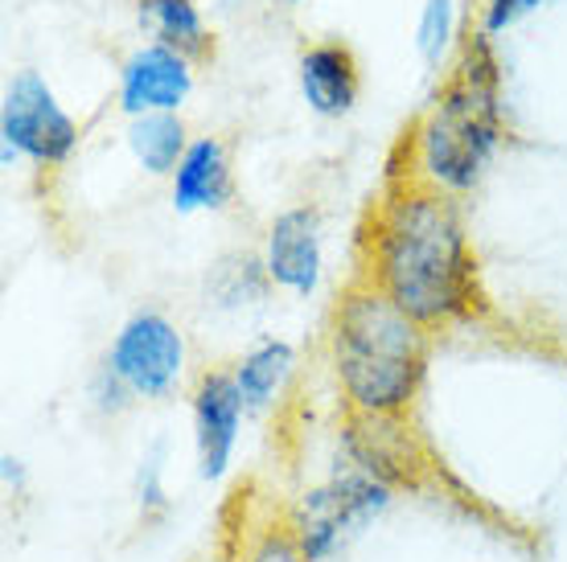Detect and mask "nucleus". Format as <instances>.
Returning <instances> with one entry per match:
<instances>
[{
  "instance_id": "nucleus-1",
  "label": "nucleus",
  "mask_w": 567,
  "mask_h": 562,
  "mask_svg": "<svg viewBox=\"0 0 567 562\" xmlns=\"http://www.w3.org/2000/svg\"><path fill=\"white\" fill-rule=\"evenodd\" d=\"M370 280L412 321L449 324L477 309V268L453 197L424 181H395L367 235Z\"/></svg>"
},
{
  "instance_id": "nucleus-2",
  "label": "nucleus",
  "mask_w": 567,
  "mask_h": 562,
  "mask_svg": "<svg viewBox=\"0 0 567 562\" xmlns=\"http://www.w3.org/2000/svg\"><path fill=\"white\" fill-rule=\"evenodd\" d=\"M329 353L346 407L362 415H403L427 370L424 324L374 283H358L341 295Z\"/></svg>"
},
{
  "instance_id": "nucleus-3",
  "label": "nucleus",
  "mask_w": 567,
  "mask_h": 562,
  "mask_svg": "<svg viewBox=\"0 0 567 562\" xmlns=\"http://www.w3.org/2000/svg\"><path fill=\"white\" fill-rule=\"evenodd\" d=\"M502 140L497 62L485 38L465 42L453 79L420 124V169L436 189H468Z\"/></svg>"
},
{
  "instance_id": "nucleus-4",
  "label": "nucleus",
  "mask_w": 567,
  "mask_h": 562,
  "mask_svg": "<svg viewBox=\"0 0 567 562\" xmlns=\"http://www.w3.org/2000/svg\"><path fill=\"white\" fill-rule=\"evenodd\" d=\"M386 506H391V489H386L383 480L367 477L362 468H354L346 477H333L305 492L297 501V509H292L288 530L297 534L305 559L326 562L346 538L358 534Z\"/></svg>"
},
{
  "instance_id": "nucleus-5",
  "label": "nucleus",
  "mask_w": 567,
  "mask_h": 562,
  "mask_svg": "<svg viewBox=\"0 0 567 562\" xmlns=\"http://www.w3.org/2000/svg\"><path fill=\"white\" fill-rule=\"evenodd\" d=\"M107 370L124 382L128 394L161 398L177 386L185 370V341L161 312H136L112 345Z\"/></svg>"
},
{
  "instance_id": "nucleus-6",
  "label": "nucleus",
  "mask_w": 567,
  "mask_h": 562,
  "mask_svg": "<svg viewBox=\"0 0 567 562\" xmlns=\"http://www.w3.org/2000/svg\"><path fill=\"white\" fill-rule=\"evenodd\" d=\"M79 132L71 115L62 112L50 95V86L38 74H17L4 95V144L9 156L25 153L38 165H62L71 156Z\"/></svg>"
},
{
  "instance_id": "nucleus-7",
  "label": "nucleus",
  "mask_w": 567,
  "mask_h": 562,
  "mask_svg": "<svg viewBox=\"0 0 567 562\" xmlns=\"http://www.w3.org/2000/svg\"><path fill=\"white\" fill-rule=\"evenodd\" d=\"M341 439H346V451H350L354 468L383 480L386 489L391 485H415L427 472V451L420 444V436L403 423V415L350 410Z\"/></svg>"
},
{
  "instance_id": "nucleus-8",
  "label": "nucleus",
  "mask_w": 567,
  "mask_h": 562,
  "mask_svg": "<svg viewBox=\"0 0 567 562\" xmlns=\"http://www.w3.org/2000/svg\"><path fill=\"white\" fill-rule=\"evenodd\" d=\"M243 410L247 407H243L235 374H223V370L202 374L198 391H194V439H198V465L206 480H218L227 472Z\"/></svg>"
},
{
  "instance_id": "nucleus-9",
  "label": "nucleus",
  "mask_w": 567,
  "mask_h": 562,
  "mask_svg": "<svg viewBox=\"0 0 567 562\" xmlns=\"http://www.w3.org/2000/svg\"><path fill=\"white\" fill-rule=\"evenodd\" d=\"M189 66L185 58L169 45H144L128 58L124 66V112L153 115V112H177L189 95Z\"/></svg>"
},
{
  "instance_id": "nucleus-10",
  "label": "nucleus",
  "mask_w": 567,
  "mask_h": 562,
  "mask_svg": "<svg viewBox=\"0 0 567 562\" xmlns=\"http://www.w3.org/2000/svg\"><path fill=\"white\" fill-rule=\"evenodd\" d=\"M268 275L292 292L309 295L321 280V222L317 210H284L268 235Z\"/></svg>"
},
{
  "instance_id": "nucleus-11",
  "label": "nucleus",
  "mask_w": 567,
  "mask_h": 562,
  "mask_svg": "<svg viewBox=\"0 0 567 562\" xmlns=\"http://www.w3.org/2000/svg\"><path fill=\"white\" fill-rule=\"evenodd\" d=\"M230 197V165L227 148L218 140H194L185 148L173 181V206L177 210H218Z\"/></svg>"
},
{
  "instance_id": "nucleus-12",
  "label": "nucleus",
  "mask_w": 567,
  "mask_h": 562,
  "mask_svg": "<svg viewBox=\"0 0 567 562\" xmlns=\"http://www.w3.org/2000/svg\"><path fill=\"white\" fill-rule=\"evenodd\" d=\"M300 86L312 112L346 115L358 98V71L346 45H312L300 58Z\"/></svg>"
},
{
  "instance_id": "nucleus-13",
  "label": "nucleus",
  "mask_w": 567,
  "mask_h": 562,
  "mask_svg": "<svg viewBox=\"0 0 567 562\" xmlns=\"http://www.w3.org/2000/svg\"><path fill=\"white\" fill-rule=\"evenodd\" d=\"M136 4H141V21L161 38V45L177 50L182 58L210 54V33L202 29L194 0H136Z\"/></svg>"
},
{
  "instance_id": "nucleus-14",
  "label": "nucleus",
  "mask_w": 567,
  "mask_h": 562,
  "mask_svg": "<svg viewBox=\"0 0 567 562\" xmlns=\"http://www.w3.org/2000/svg\"><path fill=\"white\" fill-rule=\"evenodd\" d=\"M128 144L136 160H141L148 173H177L185 156V127L177 115L169 112H153V115H136V124L128 132Z\"/></svg>"
},
{
  "instance_id": "nucleus-15",
  "label": "nucleus",
  "mask_w": 567,
  "mask_h": 562,
  "mask_svg": "<svg viewBox=\"0 0 567 562\" xmlns=\"http://www.w3.org/2000/svg\"><path fill=\"white\" fill-rule=\"evenodd\" d=\"M288 370H292V350H288L284 341H268V345H259V350L247 353L239 362V370H235L243 407L247 410L268 407L271 398H276V391L284 386V378H288Z\"/></svg>"
},
{
  "instance_id": "nucleus-16",
  "label": "nucleus",
  "mask_w": 567,
  "mask_h": 562,
  "mask_svg": "<svg viewBox=\"0 0 567 562\" xmlns=\"http://www.w3.org/2000/svg\"><path fill=\"white\" fill-rule=\"evenodd\" d=\"M449 38H453V0H427L424 21H420V50L427 62H440Z\"/></svg>"
},
{
  "instance_id": "nucleus-17",
  "label": "nucleus",
  "mask_w": 567,
  "mask_h": 562,
  "mask_svg": "<svg viewBox=\"0 0 567 562\" xmlns=\"http://www.w3.org/2000/svg\"><path fill=\"white\" fill-rule=\"evenodd\" d=\"M247 562H309V559H305L297 534L284 525V530H264L256 547L247 550Z\"/></svg>"
},
{
  "instance_id": "nucleus-18",
  "label": "nucleus",
  "mask_w": 567,
  "mask_h": 562,
  "mask_svg": "<svg viewBox=\"0 0 567 562\" xmlns=\"http://www.w3.org/2000/svg\"><path fill=\"white\" fill-rule=\"evenodd\" d=\"M539 0H489V9H485V29L494 33V29H506L514 17H523L526 9H535Z\"/></svg>"
},
{
  "instance_id": "nucleus-19",
  "label": "nucleus",
  "mask_w": 567,
  "mask_h": 562,
  "mask_svg": "<svg viewBox=\"0 0 567 562\" xmlns=\"http://www.w3.org/2000/svg\"><path fill=\"white\" fill-rule=\"evenodd\" d=\"M288 4H297V0H288Z\"/></svg>"
}]
</instances>
